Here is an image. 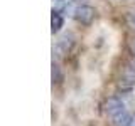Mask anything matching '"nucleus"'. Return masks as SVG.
I'll return each mask as SVG.
<instances>
[{
  "mask_svg": "<svg viewBox=\"0 0 135 126\" xmlns=\"http://www.w3.org/2000/svg\"><path fill=\"white\" fill-rule=\"evenodd\" d=\"M95 17H96V10L91 5H78L74 10V19L81 25H86V27L93 24Z\"/></svg>",
  "mask_w": 135,
  "mask_h": 126,
  "instance_id": "nucleus-1",
  "label": "nucleus"
},
{
  "mask_svg": "<svg viewBox=\"0 0 135 126\" xmlns=\"http://www.w3.org/2000/svg\"><path fill=\"white\" fill-rule=\"evenodd\" d=\"M133 84H135V66L125 64V67L122 69V74H120V87L130 89Z\"/></svg>",
  "mask_w": 135,
  "mask_h": 126,
  "instance_id": "nucleus-2",
  "label": "nucleus"
},
{
  "mask_svg": "<svg viewBox=\"0 0 135 126\" xmlns=\"http://www.w3.org/2000/svg\"><path fill=\"white\" fill-rule=\"evenodd\" d=\"M73 47H74V35L73 34H66V35H62L57 40L56 52H57V56H66V54H69L73 50Z\"/></svg>",
  "mask_w": 135,
  "mask_h": 126,
  "instance_id": "nucleus-3",
  "label": "nucleus"
},
{
  "mask_svg": "<svg viewBox=\"0 0 135 126\" xmlns=\"http://www.w3.org/2000/svg\"><path fill=\"white\" fill-rule=\"evenodd\" d=\"M123 109H125V104L118 98H108L107 103H105V113H107L110 118H113L120 111H123Z\"/></svg>",
  "mask_w": 135,
  "mask_h": 126,
  "instance_id": "nucleus-4",
  "label": "nucleus"
},
{
  "mask_svg": "<svg viewBox=\"0 0 135 126\" xmlns=\"http://www.w3.org/2000/svg\"><path fill=\"white\" fill-rule=\"evenodd\" d=\"M132 118H133V114H130L127 109H123V111H120L118 114L112 118V123L115 126H130L132 124Z\"/></svg>",
  "mask_w": 135,
  "mask_h": 126,
  "instance_id": "nucleus-5",
  "label": "nucleus"
},
{
  "mask_svg": "<svg viewBox=\"0 0 135 126\" xmlns=\"http://www.w3.org/2000/svg\"><path fill=\"white\" fill-rule=\"evenodd\" d=\"M62 24H64L62 15L59 14L57 10H52V12H51V32H52V34H57L59 30H61Z\"/></svg>",
  "mask_w": 135,
  "mask_h": 126,
  "instance_id": "nucleus-6",
  "label": "nucleus"
},
{
  "mask_svg": "<svg viewBox=\"0 0 135 126\" xmlns=\"http://www.w3.org/2000/svg\"><path fill=\"white\" fill-rule=\"evenodd\" d=\"M51 79H52V84H59V82L62 81L61 67H59L56 62H52V69H51Z\"/></svg>",
  "mask_w": 135,
  "mask_h": 126,
  "instance_id": "nucleus-7",
  "label": "nucleus"
},
{
  "mask_svg": "<svg viewBox=\"0 0 135 126\" xmlns=\"http://www.w3.org/2000/svg\"><path fill=\"white\" fill-rule=\"evenodd\" d=\"M127 20H128V25H130V27H132L133 30H135V12L128 14V19H127Z\"/></svg>",
  "mask_w": 135,
  "mask_h": 126,
  "instance_id": "nucleus-8",
  "label": "nucleus"
},
{
  "mask_svg": "<svg viewBox=\"0 0 135 126\" xmlns=\"http://www.w3.org/2000/svg\"><path fill=\"white\" fill-rule=\"evenodd\" d=\"M130 52H132V57L135 59V39L130 42Z\"/></svg>",
  "mask_w": 135,
  "mask_h": 126,
  "instance_id": "nucleus-9",
  "label": "nucleus"
},
{
  "mask_svg": "<svg viewBox=\"0 0 135 126\" xmlns=\"http://www.w3.org/2000/svg\"><path fill=\"white\" fill-rule=\"evenodd\" d=\"M130 126H135V113H133V118H132V124Z\"/></svg>",
  "mask_w": 135,
  "mask_h": 126,
  "instance_id": "nucleus-10",
  "label": "nucleus"
},
{
  "mask_svg": "<svg viewBox=\"0 0 135 126\" xmlns=\"http://www.w3.org/2000/svg\"><path fill=\"white\" fill-rule=\"evenodd\" d=\"M56 2H66V0H56Z\"/></svg>",
  "mask_w": 135,
  "mask_h": 126,
  "instance_id": "nucleus-11",
  "label": "nucleus"
}]
</instances>
